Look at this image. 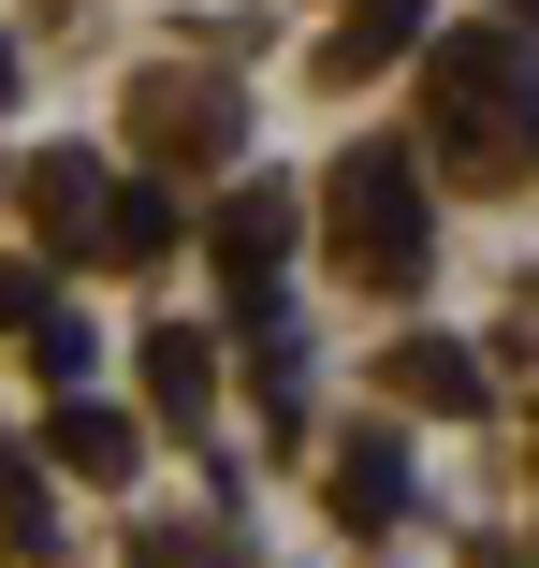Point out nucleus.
Returning a JSON list of instances; mask_svg holds the SVG:
<instances>
[{"mask_svg":"<svg viewBox=\"0 0 539 568\" xmlns=\"http://www.w3.org/2000/svg\"><path fill=\"white\" fill-rule=\"evenodd\" d=\"M423 102H438L452 161H525L539 146V73L510 30H423Z\"/></svg>","mask_w":539,"mask_h":568,"instance_id":"1","label":"nucleus"},{"mask_svg":"<svg viewBox=\"0 0 539 568\" xmlns=\"http://www.w3.org/2000/svg\"><path fill=\"white\" fill-rule=\"evenodd\" d=\"M321 204H336V248H350L365 277H408V263H423V161H408L394 132H365Z\"/></svg>","mask_w":539,"mask_h":568,"instance_id":"2","label":"nucleus"},{"mask_svg":"<svg viewBox=\"0 0 539 568\" xmlns=\"http://www.w3.org/2000/svg\"><path fill=\"white\" fill-rule=\"evenodd\" d=\"M277 248H292V190H234V219H220V292H234V321H277Z\"/></svg>","mask_w":539,"mask_h":568,"instance_id":"3","label":"nucleus"},{"mask_svg":"<svg viewBox=\"0 0 539 568\" xmlns=\"http://www.w3.org/2000/svg\"><path fill=\"white\" fill-rule=\"evenodd\" d=\"M234 132H248L234 88H204V73H161V88H146V146H161V161H234Z\"/></svg>","mask_w":539,"mask_h":568,"instance_id":"4","label":"nucleus"},{"mask_svg":"<svg viewBox=\"0 0 539 568\" xmlns=\"http://www.w3.org/2000/svg\"><path fill=\"white\" fill-rule=\"evenodd\" d=\"M44 467H73V481H132V467H146V437H132V408H88V394H59V423H44Z\"/></svg>","mask_w":539,"mask_h":568,"instance_id":"5","label":"nucleus"},{"mask_svg":"<svg viewBox=\"0 0 539 568\" xmlns=\"http://www.w3.org/2000/svg\"><path fill=\"white\" fill-rule=\"evenodd\" d=\"M336 525H350V539H394V525H408V452H394V437H350V452H336Z\"/></svg>","mask_w":539,"mask_h":568,"instance_id":"6","label":"nucleus"},{"mask_svg":"<svg viewBox=\"0 0 539 568\" xmlns=\"http://www.w3.org/2000/svg\"><path fill=\"white\" fill-rule=\"evenodd\" d=\"M88 248H102V263H132V277H146V263H175V190H118V175H102Z\"/></svg>","mask_w":539,"mask_h":568,"instance_id":"7","label":"nucleus"},{"mask_svg":"<svg viewBox=\"0 0 539 568\" xmlns=\"http://www.w3.org/2000/svg\"><path fill=\"white\" fill-rule=\"evenodd\" d=\"M394 394H408V408H438V423H467L496 379H481V351H452V335H408V351H394Z\"/></svg>","mask_w":539,"mask_h":568,"instance_id":"8","label":"nucleus"},{"mask_svg":"<svg viewBox=\"0 0 539 568\" xmlns=\"http://www.w3.org/2000/svg\"><path fill=\"white\" fill-rule=\"evenodd\" d=\"M16 190H30V219H44L59 248H88V219H102V161H88V146H44Z\"/></svg>","mask_w":539,"mask_h":568,"instance_id":"9","label":"nucleus"},{"mask_svg":"<svg viewBox=\"0 0 539 568\" xmlns=\"http://www.w3.org/2000/svg\"><path fill=\"white\" fill-rule=\"evenodd\" d=\"M146 394H161L175 423H204V394H220V351H204V335H146Z\"/></svg>","mask_w":539,"mask_h":568,"instance_id":"10","label":"nucleus"},{"mask_svg":"<svg viewBox=\"0 0 539 568\" xmlns=\"http://www.w3.org/2000/svg\"><path fill=\"white\" fill-rule=\"evenodd\" d=\"M423 44V0H365V16L336 30V73H379V59H408Z\"/></svg>","mask_w":539,"mask_h":568,"instance_id":"11","label":"nucleus"},{"mask_svg":"<svg viewBox=\"0 0 539 568\" xmlns=\"http://www.w3.org/2000/svg\"><path fill=\"white\" fill-rule=\"evenodd\" d=\"M0 539L44 554V452H16V437H0Z\"/></svg>","mask_w":539,"mask_h":568,"instance_id":"12","label":"nucleus"},{"mask_svg":"<svg viewBox=\"0 0 539 568\" xmlns=\"http://www.w3.org/2000/svg\"><path fill=\"white\" fill-rule=\"evenodd\" d=\"M30 365H44V379H59V394H88V365H102V335H88V321H59V306H44V321H30Z\"/></svg>","mask_w":539,"mask_h":568,"instance_id":"13","label":"nucleus"},{"mask_svg":"<svg viewBox=\"0 0 539 568\" xmlns=\"http://www.w3.org/2000/svg\"><path fill=\"white\" fill-rule=\"evenodd\" d=\"M263 408H277V423L306 408V351H292V335H263Z\"/></svg>","mask_w":539,"mask_h":568,"instance_id":"14","label":"nucleus"},{"mask_svg":"<svg viewBox=\"0 0 539 568\" xmlns=\"http://www.w3.org/2000/svg\"><path fill=\"white\" fill-rule=\"evenodd\" d=\"M132 568H234V554H220V539H190V525H146V554H132Z\"/></svg>","mask_w":539,"mask_h":568,"instance_id":"15","label":"nucleus"},{"mask_svg":"<svg viewBox=\"0 0 539 568\" xmlns=\"http://www.w3.org/2000/svg\"><path fill=\"white\" fill-rule=\"evenodd\" d=\"M0 88H16V44H0Z\"/></svg>","mask_w":539,"mask_h":568,"instance_id":"16","label":"nucleus"},{"mask_svg":"<svg viewBox=\"0 0 539 568\" xmlns=\"http://www.w3.org/2000/svg\"><path fill=\"white\" fill-rule=\"evenodd\" d=\"M510 16H539V0H510Z\"/></svg>","mask_w":539,"mask_h":568,"instance_id":"17","label":"nucleus"}]
</instances>
